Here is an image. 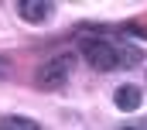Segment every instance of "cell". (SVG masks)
Masks as SVG:
<instances>
[{
	"mask_svg": "<svg viewBox=\"0 0 147 130\" xmlns=\"http://www.w3.org/2000/svg\"><path fill=\"white\" fill-rule=\"evenodd\" d=\"M82 55L86 62L99 72H113L120 65H137L140 62V51L137 48H127V45H116V41H106V38H89L82 41Z\"/></svg>",
	"mask_w": 147,
	"mask_h": 130,
	"instance_id": "obj_1",
	"label": "cell"
},
{
	"mask_svg": "<svg viewBox=\"0 0 147 130\" xmlns=\"http://www.w3.org/2000/svg\"><path fill=\"white\" fill-rule=\"evenodd\" d=\"M69 72H72V58H69V55H55V58H48V62L38 68L34 82L41 89H58V86H65Z\"/></svg>",
	"mask_w": 147,
	"mask_h": 130,
	"instance_id": "obj_2",
	"label": "cell"
},
{
	"mask_svg": "<svg viewBox=\"0 0 147 130\" xmlns=\"http://www.w3.org/2000/svg\"><path fill=\"white\" fill-rule=\"evenodd\" d=\"M17 14H21L28 24H41V21L51 17V3H48V0H21V3H17Z\"/></svg>",
	"mask_w": 147,
	"mask_h": 130,
	"instance_id": "obj_3",
	"label": "cell"
},
{
	"mask_svg": "<svg viewBox=\"0 0 147 130\" xmlns=\"http://www.w3.org/2000/svg\"><path fill=\"white\" fill-rule=\"evenodd\" d=\"M140 99H144L140 96V86H120V89L113 93V103H116L123 113H134V110L140 106Z\"/></svg>",
	"mask_w": 147,
	"mask_h": 130,
	"instance_id": "obj_4",
	"label": "cell"
},
{
	"mask_svg": "<svg viewBox=\"0 0 147 130\" xmlns=\"http://www.w3.org/2000/svg\"><path fill=\"white\" fill-rule=\"evenodd\" d=\"M0 130H41L34 120H28V116H3L0 120Z\"/></svg>",
	"mask_w": 147,
	"mask_h": 130,
	"instance_id": "obj_5",
	"label": "cell"
},
{
	"mask_svg": "<svg viewBox=\"0 0 147 130\" xmlns=\"http://www.w3.org/2000/svg\"><path fill=\"white\" fill-rule=\"evenodd\" d=\"M123 130H147V123H127Z\"/></svg>",
	"mask_w": 147,
	"mask_h": 130,
	"instance_id": "obj_6",
	"label": "cell"
},
{
	"mask_svg": "<svg viewBox=\"0 0 147 130\" xmlns=\"http://www.w3.org/2000/svg\"><path fill=\"white\" fill-rule=\"evenodd\" d=\"M3 75H7V62L0 58V79H3Z\"/></svg>",
	"mask_w": 147,
	"mask_h": 130,
	"instance_id": "obj_7",
	"label": "cell"
}]
</instances>
